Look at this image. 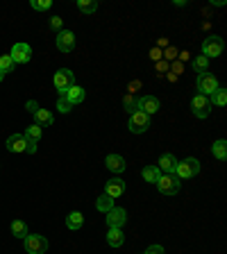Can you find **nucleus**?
I'll return each instance as SVG.
<instances>
[{
	"instance_id": "9b49d317",
	"label": "nucleus",
	"mask_w": 227,
	"mask_h": 254,
	"mask_svg": "<svg viewBox=\"0 0 227 254\" xmlns=\"http://www.w3.org/2000/svg\"><path fill=\"white\" fill-rule=\"evenodd\" d=\"M57 48H59V52H70L75 48V34L68 32V30H61L57 34Z\"/></svg>"
},
{
	"instance_id": "f03ea898",
	"label": "nucleus",
	"mask_w": 227,
	"mask_h": 254,
	"mask_svg": "<svg viewBox=\"0 0 227 254\" xmlns=\"http://www.w3.org/2000/svg\"><path fill=\"white\" fill-rule=\"evenodd\" d=\"M53 84H55V89L59 91V96H64V93L75 84V75H73V70L59 68L57 73H55V77H53Z\"/></svg>"
},
{
	"instance_id": "b1692460",
	"label": "nucleus",
	"mask_w": 227,
	"mask_h": 254,
	"mask_svg": "<svg viewBox=\"0 0 227 254\" xmlns=\"http://www.w3.org/2000/svg\"><path fill=\"white\" fill-rule=\"evenodd\" d=\"M23 136H25V139L30 141V143H39V139H41V127H39L37 123L30 125V127L25 130V134H23Z\"/></svg>"
},
{
	"instance_id": "5701e85b",
	"label": "nucleus",
	"mask_w": 227,
	"mask_h": 254,
	"mask_svg": "<svg viewBox=\"0 0 227 254\" xmlns=\"http://www.w3.org/2000/svg\"><path fill=\"white\" fill-rule=\"evenodd\" d=\"M209 100H211V107H214V104H218V107H225V102H227V91H225V89L218 87L216 91L211 93Z\"/></svg>"
},
{
	"instance_id": "412c9836",
	"label": "nucleus",
	"mask_w": 227,
	"mask_h": 254,
	"mask_svg": "<svg viewBox=\"0 0 227 254\" xmlns=\"http://www.w3.org/2000/svg\"><path fill=\"white\" fill-rule=\"evenodd\" d=\"M96 209L98 211H103V213H107V211L114 209V198H109L107 193H103L100 198L96 200Z\"/></svg>"
},
{
	"instance_id": "f257e3e1",
	"label": "nucleus",
	"mask_w": 227,
	"mask_h": 254,
	"mask_svg": "<svg viewBox=\"0 0 227 254\" xmlns=\"http://www.w3.org/2000/svg\"><path fill=\"white\" fill-rule=\"evenodd\" d=\"M198 173H200V161L193 159V157H189V159H184V161H177L173 175L177 179H191V177H195Z\"/></svg>"
},
{
	"instance_id": "ddd939ff",
	"label": "nucleus",
	"mask_w": 227,
	"mask_h": 254,
	"mask_svg": "<svg viewBox=\"0 0 227 254\" xmlns=\"http://www.w3.org/2000/svg\"><path fill=\"white\" fill-rule=\"evenodd\" d=\"M59 98H66L70 104H82L84 102V98H87V91L82 87H77V84H73V87L68 89V91L64 93V96H59Z\"/></svg>"
},
{
	"instance_id": "58836bf2",
	"label": "nucleus",
	"mask_w": 227,
	"mask_h": 254,
	"mask_svg": "<svg viewBox=\"0 0 227 254\" xmlns=\"http://www.w3.org/2000/svg\"><path fill=\"white\" fill-rule=\"evenodd\" d=\"M168 68H170V66H168V61H157V73H166Z\"/></svg>"
},
{
	"instance_id": "bb28decb",
	"label": "nucleus",
	"mask_w": 227,
	"mask_h": 254,
	"mask_svg": "<svg viewBox=\"0 0 227 254\" xmlns=\"http://www.w3.org/2000/svg\"><path fill=\"white\" fill-rule=\"evenodd\" d=\"M77 9H80L82 14H93V11L98 9V2L96 0H77Z\"/></svg>"
},
{
	"instance_id": "c9c22d12",
	"label": "nucleus",
	"mask_w": 227,
	"mask_h": 254,
	"mask_svg": "<svg viewBox=\"0 0 227 254\" xmlns=\"http://www.w3.org/2000/svg\"><path fill=\"white\" fill-rule=\"evenodd\" d=\"M150 57H152V59H155V61H162L164 52H162V50H159V48H152V50H150Z\"/></svg>"
},
{
	"instance_id": "39448f33",
	"label": "nucleus",
	"mask_w": 227,
	"mask_h": 254,
	"mask_svg": "<svg viewBox=\"0 0 227 254\" xmlns=\"http://www.w3.org/2000/svg\"><path fill=\"white\" fill-rule=\"evenodd\" d=\"M191 111H193L198 118H207V116L211 114V100H209V96L198 93V96L191 100Z\"/></svg>"
},
{
	"instance_id": "a211bd4d",
	"label": "nucleus",
	"mask_w": 227,
	"mask_h": 254,
	"mask_svg": "<svg viewBox=\"0 0 227 254\" xmlns=\"http://www.w3.org/2000/svg\"><path fill=\"white\" fill-rule=\"evenodd\" d=\"M175 166H177V159L173 157V154H164L162 159H159V170H164V173H175Z\"/></svg>"
},
{
	"instance_id": "473e14b6",
	"label": "nucleus",
	"mask_w": 227,
	"mask_h": 254,
	"mask_svg": "<svg viewBox=\"0 0 227 254\" xmlns=\"http://www.w3.org/2000/svg\"><path fill=\"white\" fill-rule=\"evenodd\" d=\"M25 109L30 111V114H37V111H39V104L34 102V100H27V102H25Z\"/></svg>"
},
{
	"instance_id": "c756f323",
	"label": "nucleus",
	"mask_w": 227,
	"mask_h": 254,
	"mask_svg": "<svg viewBox=\"0 0 227 254\" xmlns=\"http://www.w3.org/2000/svg\"><path fill=\"white\" fill-rule=\"evenodd\" d=\"M11 68H14V59H11L9 54H2V57H0V70H2V73H11Z\"/></svg>"
},
{
	"instance_id": "f8f14e48",
	"label": "nucleus",
	"mask_w": 227,
	"mask_h": 254,
	"mask_svg": "<svg viewBox=\"0 0 227 254\" xmlns=\"http://www.w3.org/2000/svg\"><path fill=\"white\" fill-rule=\"evenodd\" d=\"M139 109L146 116L157 114V111H159V100L155 96H143V98H139Z\"/></svg>"
},
{
	"instance_id": "ea45409f",
	"label": "nucleus",
	"mask_w": 227,
	"mask_h": 254,
	"mask_svg": "<svg viewBox=\"0 0 227 254\" xmlns=\"http://www.w3.org/2000/svg\"><path fill=\"white\" fill-rule=\"evenodd\" d=\"M127 89H130V93L139 91V89H141V82H139V80H132V82H130V87H127Z\"/></svg>"
},
{
	"instance_id": "2f4dec72",
	"label": "nucleus",
	"mask_w": 227,
	"mask_h": 254,
	"mask_svg": "<svg viewBox=\"0 0 227 254\" xmlns=\"http://www.w3.org/2000/svg\"><path fill=\"white\" fill-rule=\"evenodd\" d=\"M57 109H59L61 114H68L70 109H73V104H70L66 98H59V100H57Z\"/></svg>"
},
{
	"instance_id": "a19ab883",
	"label": "nucleus",
	"mask_w": 227,
	"mask_h": 254,
	"mask_svg": "<svg viewBox=\"0 0 227 254\" xmlns=\"http://www.w3.org/2000/svg\"><path fill=\"white\" fill-rule=\"evenodd\" d=\"M157 48H159V50H162V48H168V39H159V46H157Z\"/></svg>"
},
{
	"instance_id": "7c9ffc66",
	"label": "nucleus",
	"mask_w": 227,
	"mask_h": 254,
	"mask_svg": "<svg viewBox=\"0 0 227 254\" xmlns=\"http://www.w3.org/2000/svg\"><path fill=\"white\" fill-rule=\"evenodd\" d=\"M50 5H53V0H32V9H37V11L50 9Z\"/></svg>"
},
{
	"instance_id": "e433bc0d",
	"label": "nucleus",
	"mask_w": 227,
	"mask_h": 254,
	"mask_svg": "<svg viewBox=\"0 0 227 254\" xmlns=\"http://www.w3.org/2000/svg\"><path fill=\"white\" fill-rule=\"evenodd\" d=\"M50 27H53V30H61V18L59 16H53V18H50Z\"/></svg>"
},
{
	"instance_id": "423d86ee",
	"label": "nucleus",
	"mask_w": 227,
	"mask_h": 254,
	"mask_svg": "<svg viewBox=\"0 0 227 254\" xmlns=\"http://www.w3.org/2000/svg\"><path fill=\"white\" fill-rule=\"evenodd\" d=\"M130 132H134V134H143V132L150 127V116H146L141 109H136L134 114H130Z\"/></svg>"
},
{
	"instance_id": "aec40b11",
	"label": "nucleus",
	"mask_w": 227,
	"mask_h": 254,
	"mask_svg": "<svg viewBox=\"0 0 227 254\" xmlns=\"http://www.w3.org/2000/svg\"><path fill=\"white\" fill-rule=\"evenodd\" d=\"M211 154H214L216 159H221V161H225V159H227V143H225V141L218 139L216 143L211 146Z\"/></svg>"
},
{
	"instance_id": "9d476101",
	"label": "nucleus",
	"mask_w": 227,
	"mask_h": 254,
	"mask_svg": "<svg viewBox=\"0 0 227 254\" xmlns=\"http://www.w3.org/2000/svg\"><path fill=\"white\" fill-rule=\"evenodd\" d=\"M107 225L109 227H120L123 229L125 220H127V213H125V209H120V206H114L112 211H107Z\"/></svg>"
},
{
	"instance_id": "cd10ccee",
	"label": "nucleus",
	"mask_w": 227,
	"mask_h": 254,
	"mask_svg": "<svg viewBox=\"0 0 227 254\" xmlns=\"http://www.w3.org/2000/svg\"><path fill=\"white\" fill-rule=\"evenodd\" d=\"M207 66H209V59H207L205 54H198L193 59V70L195 73H207Z\"/></svg>"
},
{
	"instance_id": "1a4fd4ad",
	"label": "nucleus",
	"mask_w": 227,
	"mask_h": 254,
	"mask_svg": "<svg viewBox=\"0 0 227 254\" xmlns=\"http://www.w3.org/2000/svg\"><path fill=\"white\" fill-rule=\"evenodd\" d=\"M9 57L14 59V64H27V61L32 59V48L27 44H14Z\"/></svg>"
},
{
	"instance_id": "4468645a",
	"label": "nucleus",
	"mask_w": 227,
	"mask_h": 254,
	"mask_svg": "<svg viewBox=\"0 0 227 254\" xmlns=\"http://www.w3.org/2000/svg\"><path fill=\"white\" fill-rule=\"evenodd\" d=\"M105 193L109 195V198H120V195L125 193V182L123 179H118V177H114V179H109L107 182V186H105Z\"/></svg>"
},
{
	"instance_id": "2eb2a0df",
	"label": "nucleus",
	"mask_w": 227,
	"mask_h": 254,
	"mask_svg": "<svg viewBox=\"0 0 227 254\" xmlns=\"http://www.w3.org/2000/svg\"><path fill=\"white\" fill-rule=\"evenodd\" d=\"M7 150L9 152H27V139L23 134H11L7 139Z\"/></svg>"
},
{
	"instance_id": "37998d69",
	"label": "nucleus",
	"mask_w": 227,
	"mask_h": 254,
	"mask_svg": "<svg viewBox=\"0 0 227 254\" xmlns=\"http://www.w3.org/2000/svg\"><path fill=\"white\" fill-rule=\"evenodd\" d=\"M2 77H5V73H2V70H0V80H2Z\"/></svg>"
},
{
	"instance_id": "20e7f679",
	"label": "nucleus",
	"mask_w": 227,
	"mask_h": 254,
	"mask_svg": "<svg viewBox=\"0 0 227 254\" xmlns=\"http://www.w3.org/2000/svg\"><path fill=\"white\" fill-rule=\"evenodd\" d=\"M157 186H159V193H164V195H177L179 193V182L173 173L159 175Z\"/></svg>"
},
{
	"instance_id": "6e6552de",
	"label": "nucleus",
	"mask_w": 227,
	"mask_h": 254,
	"mask_svg": "<svg viewBox=\"0 0 227 254\" xmlns=\"http://www.w3.org/2000/svg\"><path fill=\"white\" fill-rule=\"evenodd\" d=\"M218 89V80H216V75H211V73H200L198 75V91L202 93V96H209L211 98V93Z\"/></svg>"
},
{
	"instance_id": "a878e982",
	"label": "nucleus",
	"mask_w": 227,
	"mask_h": 254,
	"mask_svg": "<svg viewBox=\"0 0 227 254\" xmlns=\"http://www.w3.org/2000/svg\"><path fill=\"white\" fill-rule=\"evenodd\" d=\"M143 179H146V182H150V184H157L159 168L157 166H146V168H143Z\"/></svg>"
},
{
	"instance_id": "72a5a7b5",
	"label": "nucleus",
	"mask_w": 227,
	"mask_h": 254,
	"mask_svg": "<svg viewBox=\"0 0 227 254\" xmlns=\"http://www.w3.org/2000/svg\"><path fill=\"white\" fill-rule=\"evenodd\" d=\"M164 57H166V59H175V57H177V48L168 46V48H166V54H164Z\"/></svg>"
},
{
	"instance_id": "0eeeda50",
	"label": "nucleus",
	"mask_w": 227,
	"mask_h": 254,
	"mask_svg": "<svg viewBox=\"0 0 227 254\" xmlns=\"http://www.w3.org/2000/svg\"><path fill=\"white\" fill-rule=\"evenodd\" d=\"M223 48H225V44H223L221 37H209V39H205V44H202V54H205L207 59H211V57H221Z\"/></svg>"
},
{
	"instance_id": "4c0bfd02",
	"label": "nucleus",
	"mask_w": 227,
	"mask_h": 254,
	"mask_svg": "<svg viewBox=\"0 0 227 254\" xmlns=\"http://www.w3.org/2000/svg\"><path fill=\"white\" fill-rule=\"evenodd\" d=\"M170 73H175V75L179 77V73H182V61H173V66H170Z\"/></svg>"
},
{
	"instance_id": "6ab92c4d",
	"label": "nucleus",
	"mask_w": 227,
	"mask_h": 254,
	"mask_svg": "<svg viewBox=\"0 0 227 254\" xmlns=\"http://www.w3.org/2000/svg\"><path fill=\"white\" fill-rule=\"evenodd\" d=\"M34 118H37V125L44 130V127H50L53 125V114H50L48 109H39L37 114H34Z\"/></svg>"
},
{
	"instance_id": "393cba45",
	"label": "nucleus",
	"mask_w": 227,
	"mask_h": 254,
	"mask_svg": "<svg viewBox=\"0 0 227 254\" xmlns=\"http://www.w3.org/2000/svg\"><path fill=\"white\" fill-rule=\"evenodd\" d=\"M11 234H14L16 238H25L30 232H27V225L23 220H14L11 222Z\"/></svg>"
},
{
	"instance_id": "7ed1b4c3",
	"label": "nucleus",
	"mask_w": 227,
	"mask_h": 254,
	"mask_svg": "<svg viewBox=\"0 0 227 254\" xmlns=\"http://www.w3.org/2000/svg\"><path fill=\"white\" fill-rule=\"evenodd\" d=\"M23 245H25L27 254H44L46 250H48V238L39 236V234H27V236L23 238Z\"/></svg>"
},
{
	"instance_id": "f704fd0d",
	"label": "nucleus",
	"mask_w": 227,
	"mask_h": 254,
	"mask_svg": "<svg viewBox=\"0 0 227 254\" xmlns=\"http://www.w3.org/2000/svg\"><path fill=\"white\" fill-rule=\"evenodd\" d=\"M146 254H164V248L162 245H150V248L146 250Z\"/></svg>"
},
{
	"instance_id": "f3484780",
	"label": "nucleus",
	"mask_w": 227,
	"mask_h": 254,
	"mask_svg": "<svg viewBox=\"0 0 227 254\" xmlns=\"http://www.w3.org/2000/svg\"><path fill=\"white\" fill-rule=\"evenodd\" d=\"M123 241H125L123 229H120V227H109V232H107V243L112 245V248H120V245H123Z\"/></svg>"
},
{
	"instance_id": "dca6fc26",
	"label": "nucleus",
	"mask_w": 227,
	"mask_h": 254,
	"mask_svg": "<svg viewBox=\"0 0 227 254\" xmlns=\"http://www.w3.org/2000/svg\"><path fill=\"white\" fill-rule=\"evenodd\" d=\"M105 163H107V168L112 173H123L125 170V159L120 157V154H107Z\"/></svg>"
},
{
	"instance_id": "4be33fe9",
	"label": "nucleus",
	"mask_w": 227,
	"mask_h": 254,
	"mask_svg": "<svg viewBox=\"0 0 227 254\" xmlns=\"http://www.w3.org/2000/svg\"><path fill=\"white\" fill-rule=\"evenodd\" d=\"M82 222H84V216H82L80 211H73V213H68V218H66V227L68 229H80Z\"/></svg>"
},
{
	"instance_id": "c85d7f7f",
	"label": "nucleus",
	"mask_w": 227,
	"mask_h": 254,
	"mask_svg": "<svg viewBox=\"0 0 227 254\" xmlns=\"http://www.w3.org/2000/svg\"><path fill=\"white\" fill-rule=\"evenodd\" d=\"M123 104H125V109H127L130 114H134L136 109H139V100H136V98L132 96V93H127V96L123 98Z\"/></svg>"
},
{
	"instance_id": "79ce46f5",
	"label": "nucleus",
	"mask_w": 227,
	"mask_h": 254,
	"mask_svg": "<svg viewBox=\"0 0 227 254\" xmlns=\"http://www.w3.org/2000/svg\"><path fill=\"white\" fill-rule=\"evenodd\" d=\"M189 57H191V54L186 52V50H184V52H179V61H186V59H189Z\"/></svg>"
}]
</instances>
